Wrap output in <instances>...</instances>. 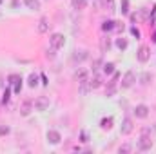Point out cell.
<instances>
[{
    "label": "cell",
    "mask_w": 156,
    "mask_h": 154,
    "mask_svg": "<svg viewBox=\"0 0 156 154\" xmlns=\"http://www.w3.org/2000/svg\"><path fill=\"white\" fill-rule=\"evenodd\" d=\"M49 45H51V49H55V51L62 49V47L66 45V37H64L62 33H53V35L49 37Z\"/></svg>",
    "instance_id": "6da1fadb"
},
{
    "label": "cell",
    "mask_w": 156,
    "mask_h": 154,
    "mask_svg": "<svg viewBox=\"0 0 156 154\" xmlns=\"http://www.w3.org/2000/svg\"><path fill=\"white\" fill-rule=\"evenodd\" d=\"M134 82H136V75H134L133 71H127V73L123 75V78H122L120 85H122V89H129V87L134 85Z\"/></svg>",
    "instance_id": "7a4b0ae2"
},
{
    "label": "cell",
    "mask_w": 156,
    "mask_h": 154,
    "mask_svg": "<svg viewBox=\"0 0 156 154\" xmlns=\"http://www.w3.org/2000/svg\"><path fill=\"white\" fill-rule=\"evenodd\" d=\"M9 80V85H13V93L15 94H20V91H22V76L20 75H11V76L7 78Z\"/></svg>",
    "instance_id": "3957f363"
},
{
    "label": "cell",
    "mask_w": 156,
    "mask_h": 154,
    "mask_svg": "<svg viewBox=\"0 0 156 154\" xmlns=\"http://www.w3.org/2000/svg\"><path fill=\"white\" fill-rule=\"evenodd\" d=\"M149 58H151V49H149L147 45H142V47L136 51V60L142 62V64H145V62H149Z\"/></svg>",
    "instance_id": "277c9868"
},
{
    "label": "cell",
    "mask_w": 156,
    "mask_h": 154,
    "mask_svg": "<svg viewBox=\"0 0 156 154\" xmlns=\"http://www.w3.org/2000/svg\"><path fill=\"white\" fill-rule=\"evenodd\" d=\"M133 131H134V123H133V120H131V118H123V120H122V125H120V134L127 136V134H131Z\"/></svg>",
    "instance_id": "5b68a950"
},
{
    "label": "cell",
    "mask_w": 156,
    "mask_h": 154,
    "mask_svg": "<svg viewBox=\"0 0 156 154\" xmlns=\"http://www.w3.org/2000/svg\"><path fill=\"white\" fill-rule=\"evenodd\" d=\"M138 149L144 151V152H145V151H151V149H153V140H151L147 134H142L140 140H138Z\"/></svg>",
    "instance_id": "8992f818"
},
{
    "label": "cell",
    "mask_w": 156,
    "mask_h": 154,
    "mask_svg": "<svg viewBox=\"0 0 156 154\" xmlns=\"http://www.w3.org/2000/svg\"><path fill=\"white\" fill-rule=\"evenodd\" d=\"M35 111H47L49 109V98H45V96H38L37 100H35Z\"/></svg>",
    "instance_id": "52a82bcc"
},
{
    "label": "cell",
    "mask_w": 156,
    "mask_h": 154,
    "mask_svg": "<svg viewBox=\"0 0 156 154\" xmlns=\"http://www.w3.org/2000/svg\"><path fill=\"white\" fill-rule=\"evenodd\" d=\"M45 138H47V142H49L51 145H58V143L62 142V134H60L58 131H47Z\"/></svg>",
    "instance_id": "ba28073f"
},
{
    "label": "cell",
    "mask_w": 156,
    "mask_h": 154,
    "mask_svg": "<svg viewBox=\"0 0 156 154\" xmlns=\"http://www.w3.org/2000/svg\"><path fill=\"white\" fill-rule=\"evenodd\" d=\"M133 113H134L136 118L144 120V118H147V116H149V107H147L145 103H140V105H136V107H134V111H133Z\"/></svg>",
    "instance_id": "9c48e42d"
},
{
    "label": "cell",
    "mask_w": 156,
    "mask_h": 154,
    "mask_svg": "<svg viewBox=\"0 0 156 154\" xmlns=\"http://www.w3.org/2000/svg\"><path fill=\"white\" fill-rule=\"evenodd\" d=\"M31 111H35L33 102L26 100V102H22V103H20V114H22V116H29V114H31Z\"/></svg>",
    "instance_id": "30bf717a"
},
{
    "label": "cell",
    "mask_w": 156,
    "mask_h": 154,
    "mask_svg": "<svg viewBox=\"0 0 156 154\" xmlns=\"http://www.w3.org/2000/svg\"><path fill=\"white\" fill-rule=\"evenodd\" d=\"M87 83H89V87H91V89H98V87L102 85V76H100L98 73H94V75H93V78H91Z\"/></svg>",
    "instance_id": "8fae6325"
},
{
    "label": "cell",
    "mask_w": 156,
    "mask_h": 154,
    "mask_svg": "<svg viewBox=\"0 0 156 154\" xmlns=\"http://www.w3.org/2000/svg\"><path fill=\"white\" fill-rule=\"evenodd\" d=\"M113 125H115V120H113L111 116H109V118H104V120L100 121V129H102V131H111Z\"/></svg>",
    "instance_id": "7c38bea8"
},
{
    "label": "cell",
    "mask_w": 156,
    "mask_h": 154,
    "mask_svg": "<svg viewBox=\"0 0 156 154\" xmlns=\"http://www.w3.org/2000/svg\"><path fill=\"white\" fill-rule=\"evenodd\" d=\"M47 31H49V20L42 16L38 20V33H47Z\"/></svg>",
    "instance_id": "4fadbf2b"
},
{
    "label": "cell",
    "mask_w": 156,
    "mask_h": 154,
    "mask_svg": "<svg viewBox=\"0 0 156 154\" xmlns=\"http://www.w3.org/2000/svg\"><path fill=\"white\" fill-rule=\"evenodd\" d=\"M26 7L31 9V11H38L40 9V0H24Z\"/></svg>",
    "instance_id": "5bb4252c"
},
{
    "label": "cell",
    "mask_w": 156,
    "mask_h": 154,
    "mask_svg": "<svg viewBox=\"0 0 156 154\" xmlns=\"http://www.w3.org/2000/svg\"><path fill=\"white\" fill-rule=\"evenodd\" d=\"M115 45H116L120 51H125V49H127V45H129V42L123 38V37H118L116 42H115Z\"/></svg>",
    "instance_id": "9a60e30c"
},
{
    "label": "cell",
    "mask_w": 156,
    "mask_h": 154,
    "mask_svg": "<svg viewBox=\"0 0 156 154\" xmlns=\"http://www.w3.org/2000/svg\"><path fill=\"white\" fill-rule=\"evenodd\" d=\"M27 85H29L31 89H35V87L38 85V75L31 73V75H29V78H27Z\"/></svg>",
    "instance_id": "2e32d148"
},
{
    "label": "cell",
    "mask_w": 156,
    "mask_h": 154,
    "mask_svg": "<svg viewBox=\"0 0 156 154\" xmlns=\"http://www.w3.org/2000/svg\"><path fill=\"white\" fill-rule=\"evenodd\" d=\"M71 4H73V9L82 11V9H85V5H87V0H71Z\"/></svg>",
    "instance_id": "e0dca14e"
},
{
    "label": "cell",
    "mask_w": 156,
    "mask_h": 154,
    "mask_svg": "<svg viewBox=\"0 0 156 154\" xmlns=\"http://www.w3.org/2000/svg\"><path fill=\"white\" fill-rule=\"evenodd\" d=\"M115 67H116V65H115L113 62H107V64H104V75H107V76H109V75H113V73L116 71Z\"/></svg>",
    "instance_id": "ac0fdd59"
},
{
    "label": "cell",
    "mask_w": 156,
    "mask_h": 154,
    "mask_svg": "<svg viewBox=\"0 0 156 154\" xmlns=\"http://www.w3.org/2000/svg\"><path fill=\"white\" fill-rule=\"evenodd\" d=\"M75 78L78 80V83H83V82H89L87 80V71H83V69H80L76 75H75Z\"/></svg>",
    "instance_id": "d6986e66"
},
{
    "label": "cell",
    "mask_w": 156,
    "mask_h": 154,
    "mask_svg": "<svg viewBox=\"0 0 156 154\" xmlns=\"http://www.w3.org/2000/svg\"><path fill=\"white\" fill-rule=\"evenodd\" d=\"M115 24H116L115 20H105V22L102 24V29H104V31H113V29H115Z\"/></svg>",
    "instance_id": "ffe728a7"
},
{
    "label": "cell",
    "mask_w": 156,
    "mask_h": 154,
    "mask_svg": "<svg viewBox=\"0 0 156 154\" xmlns=\"http://www.w3.org/2000/svg\"><path fill=\"white\" fill-rule=\"evenodd\" d=\"M105 9H107L109 13H115V11H116V7H115V0H105Z\"/></svg>",
    "instance_id": "44dd1931"
},
{
    "label": "cell",
    "mask_w": 156,
    "mask_h": 154,
    "mask_svg": "<svg viewBox=\"0 0 156 154\" xmlns=\"http://www.w3.org/2000/svg\"><path fill=\"white\" fill-rule=\"evenodd\" d=\"M122 15H127L129 13V0H122Z\"/></svg>",
    "instance_id": "7402d4cb"
},
{
    "label": "cell",
    "mask_w": 156,
    "mask_h": 154,
    "mask_svg": "<svg viewBox=\"0 0 156 154\" xmlns=\"http://www.w3.org/2000/svg\"><path fill=\"white\" fill-rule=\"evenodd\" d=\"M151 80H153V76H151L149 73H145V75H142V78H140V83H144V85H145V83H149Z\"/></svg>",
    "instance_id": "603a6c76"
},
{
    "label": "cell",
    "mask_w": 156,
    "mask_h": 154,
    "mask_svg": "<svg viewBox=\"0 0 156 154\" xmlns=\"http://www.w3.org/2000/svg\"><path fill=\"white\" fill-rule=\"evenodd\" d=\"M9 96H11V89L7 87V89L4 91V98H2V103H7V102H9Z\"/></svg>",
    "instance_id": "cb8c5ba5"
},
{
    "label": "cell",
    "mask_w": 156,
    "mask_h": 154,
    "mask_svg": "<svg viewBox=\"0 0 156 154\" xmlns=\"http://www.w3.org/2000/svg\"><path fill=\"white\" fill-rule=\"evenodd\" d=\"M9 132H11V129L7 125H0V136H7Z\"/></svg>",
    "instance_id": "d4e9b609"
},
{
    "label": "cell",
    "mask_w": 156,
    "mask_h": 154,
    "mask_svg": "<svg viewBox=\"0 0 156 154\" xmlns=\"http://www.w3.org/2000/svg\"><path fill=\"white\" fill-rule=\"evenodd\" d=\"M129 31H131V35H133V37H134V38H136V40L140 38V29H138L136 26H133V27H131Z\"/></svg>",
    "instance_id": "484cf974"
},
{
    "label": "cell",
    "mask_w": 156,
    "mask_h": 154,
    "mask_svg": "<svg viewBox=\"0 0 156 154\" xmlns=\"http://www.w3.org/2000/svg\"><path fill=\"white\" fill-rule=\"evenodd\" d=\"M109 47H111L109 38H104V40H102V51H109Z\"/></svg>",
    "instance_id": "4316f807"
},
{
    "label": "cell",
    "mask_w": 156,
    "mask_h": 154,
    "mask_svg": "<svg viewBox=\"0 0 156 154\" xmlns=\"http://www.w3.org/2000/svg\"><path fill=\"white\" fill-rule=\"evenodd\" d=\"M118 152H120V154L131 152V145H122V147H120V149H118Z\"/></svg>",
    "instance_id": "83f0119b"
},
{
    "label": "cell",
    "mask_w": 156,
    "mask_h": 154,
    "mask_svg": "<svg viewBox=\"0 0 156 154\" xmlns=\"http://www.w3.org/2000/svg\"><path fill=\"white\" fill-rule=\"evenodd\" d=\"M75 58H80V60H83V58H87V53H85V51H82V54H78V51H76V54H75Z\"/></svg>",
    "instance_id": "f1b7e54d"
},
{
    "label": "cell",
    "mask_w": 156,
    "mask_h": 154,
    "mask_svg": "<svg viewBox=\"0 0 156 154\" xmlns=\"http://www.w3.org/2000/svg\"><path fill=\"white\" fill-rule=\"evenodd\" d=\"M80 138H82V142H87V134H85V132H82Z\"/></svg>",
    "instance_id": "f546056e"
},
{
    "label": "cell",
    "mask_w": 156,
    "mask_h": 154,
    "mask_svg": "<svg viewBox=\"0 0 156 154\" xmlns=\"http://www.w3.org/2000/svg\"><path fill=\"white\" fill-rule=\"evenodd\" d=\"M153 42H156V31H154V35H153Z\"/></svg>",
    "instance_id": "4dcf8cb0"
},
{
    "label": "cell",
    "mask_w": 156,
    "mask_h": 154,
    "mask_svg": "<svg viewBox=\"0 0 156 154\" xmlns=\"http://www.w3.org/2000/svg\"><path fill=\"white\" fill-rule=\"evenodd\" d=\"M154 131H156V123H154Z\"/></svg>",
    "instance_id": "1f68e13d"
}]
</instances>
